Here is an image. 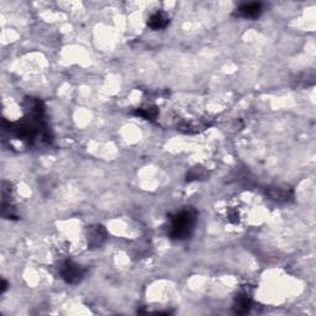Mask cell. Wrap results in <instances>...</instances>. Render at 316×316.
<instances>
[{
	"mask_svg": "<svg viewBox=\"0 0 316 316\" xmlns=\"http://www.w3.org/2000/svg\"><path fill=\"white\" fill-rule=\"evenodd\" d=\"M197 224V212L194 209L180 210L171 218L169 236L173 240H186L192 235Z\"/></svg>",
	"mask_w": 316,
	"mask_h": 316,
	"instance_id": "cell-1",
	"label": "cell"
},
{
	"mask_svg": "<svg viewBox=\"0 0 316 316\" xmlns=\"http://www.w3.org/2000/svg\"><path fill=\"white\" fill-rule=\"evenodd\" d=\"M84 273H86V269L72 261L63 262L60 267L61 277L64 282L69 283V284H75V283L81 282L83 279Z\"/></svg>",
	"mask_w": 316,
	"mask_h": 316,
	"instance_id": "cell-2",
	"label": "cell"
},
{
	"mask_svg": "<svg viewBox=\"0 0 316 316\" xmlns=\"http://www.w3.org/2000/svg\"><path fill=\"white\" fill-rule=\"evenodd\" d=\"M108 232L101 225H93L87 229V242L89 248H98L107 241Z\"/></svg>",
	"mask_w": 316,
	"mask_h": 316,
	"instance_id": "cell-3",
	"label": "cell"
},
{
	"mask_svg": "<svg viewBox=\"0 0 316 316\" xmlns=\"http://www.w3.org/2000/svg\"><path fill=\"white\" fill-rule=\"evenodd\" d=\"M251 304H252V297L251 293L247 289H242L235 298V305H233V311L236 314H247L251 309Z\"/></svg>",
	"mask_w": 316,
	"mask_h": 316,
	"instance_id": "cell-4",
	"label": "cell"
},
{
	"mask_svg": "<svg viewBox=\"0 0 316 316\" xmlns=\"http://www.w3.org/2000/svg\"><path fill=\"white\" fill-rule=\"evenodd\" d=\"M262 13V4L261 3H248V4H242L237 9V14L240 16L246 17V19H256L261 15Z\"/></svg>",
	"mask_w": 316,
	"mask_h": 316,
	"instance_id": "cell-5",
	"label": "cell"
},
{
	"mask_svg": "<svg viewBox=\"0 0 316 316\" xmlns=\"http://www.w3.org/2000/svg\"><path fill=\"white\" fill-rule=\"evenodd\" d=\"M168 24L169 16L167 15L165 11H156L154 14H152L147 22L148 28H151L152 30H162V29L167 28Z\"/></svg>",
	"mask_w": 316,
	"mask_h": 316,
	"instance_id": "cell-6",
	"label": "cell"
},
{
	"mask_svg": "<svg viewBox=\"0 0 316 316\" xmlns=\"http://www.w3.org/2000/svg\"><path fill=\"white\" fill-rule=\"evenodd\" d=\"M134 114L136 116H140V118H142L145 120H154L157 118L158 110H157V108H154V107L140 108V109L135 110Z\"/></svg>",
	"mask_w": 316,
	"mask_h": 316,
	"instance_id": "cell-7",
	"label": "cell"
},
{
	"mask_svg": "<svg viewBox=\"0 0 316 316\" xmlns=\"http://www.w3.org/2000/svg\"><path fill=\"white\" fill-rule=\"evenodd\" d=\"M207 175L206 171L203 167H194L192 168V171L187 174V179L188 180H198V179H205Z\"/></svg>",
	"mask_w": 316,
	"mask_h": 316,
	"instance_id": "cell-8",
	"label": "cell"
},
{
	"mask_svg": "<svg viewBox=\"0 0 316 316\" xmlns=\"http://www.w3.org/2000/svg\"><path fill=\"white\" fill-rule=\"evenodd\" d=\"M7 288H8L7 280H3L2 282V293H4L5 291H7Z\"/></svg>",
	"mask_w": 316,
	"mask_h": 316,
	"instance_id": "cell-9",
	"label": "cell"
}]
</instances>
